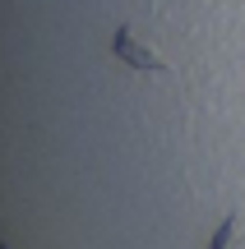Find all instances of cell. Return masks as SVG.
<instances>
[{"mask_svg":"<svg viewBox=\"0 0 245 249\" xmlns=\"http://www.w3.org/2000/svg\"><path fill=\"white\" fill-rule=\"evenodd\" d=\"M111 51H116L125 65H134V70H162V60H157V55L148 51V46L139 42V37H130L125 28H120L116 37H111Z\"/></svg>","mask_w":245,"mask_h":249,"instance_id":"obj_1","label":"cell"},{"mask_svg":"<svg viewBox=\"0 0 245 249\" xmlns=\"http://www.w3.org/2000/svg\"><path fill=\"white\" fill-rule=\"evenodd\" d=\"M231 240H236V217H231L227 226L218 231V240H213V249H231Z\"/></svg>","mask_w":245,"mask_h":249,"instance_id":"obj_2","label":"cell"}]
</instances>
